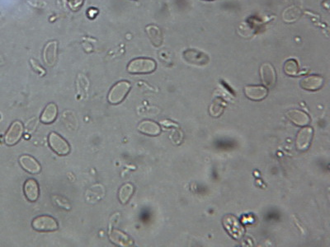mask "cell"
<instances>
[{
	"label": "cell",
	"mask_w": 330,
	"mask_h": 247,
	"mask_svg": "<svg viewBox=\"0 0 330 247\" xmlns=\"http://www.w3.org/2000/svg\"><path fill=\"white\" fill-rule=\"evenodd\" d=\"M32 227L38 232H55L59 228V225L54 217L41 215L33 220Z\"/></svg>",
	"instance_id": "4"
},
{
	"label": "cell",
	"mask_w": 330,
	"mask_h": 247,
	"mask_svg": "<svg viewBox=\"0 0 330 247\" xmlns=\"http://www.w3.org/2000/svg\"><path fill=\"white\" fill-rule=\"evenodd\" d=\"M230 221L232 222V226L227 223V222H223L224 227H225V229L227 230V232L230 233V236H232V237L238 239L244 233V228H243L242 226L239 222L236 217H234V216H230Z\"/></svg>",
	"instance_id": "18"
},
{
	"label": "cell",
	"mask_w": 330,
	"mask_h": 247,
	"mask_svg": "<svg viewBox=\"0 0 330 247\" xmlns=\"http://www.w3.org/2000/svg\"><path fill=\"white\" fill-rule=\"evenodd\" d=\"M283 70H284L286 74L290 76V77H296L299 74V72H300L298 62L294 59H290V60H288L284 63Z\"/></svg>",
	"instance_id": "21"
},
{
	"label": "cell",
	"mask_w": 330,
	"mask_h": 247,
	"mask_svg": "<svg viewBox=\"0 0 330 247\" xmlns=\"http://www.w3.org/2000/svg\"><path fill=\"white\" fill-rule=\"evenodd\" d=\"M314 136V130L310 126H306L298 132L296 140H295V147L299 151L305 152L309 149L311 141Z\"/></svg>",
	"instance_id": "6"
},
{
	"label": "cell",
	"mask_w": 330,
	"mask_h": 247,
	"mask_svg": "<svg viewBox=\"0 0 330 247\" xmlns=\"http://www.w3.org/2000/svg\"><path fill=\"white\" fill-rule=\"evenodd\" d=\"M31 63L33 65V69H35L37 72H39L41 75H44L45 73V70H43L42 68L41 67L40 65H38V63H36L34 60H31Z\"/></svg>",
	"instance_id": "24"
},
{
	"label": "cell",
	"mask_w": 330,
	"mask_h": 247,
	"mask_svg": "<svg viewBox=\"0 0 330 247\" xmlns=\"http://www.w3.org/2000/svg\"><path fill=\"white\" fill-rule=\"evenodd\" d=\"M57 57V42L55 40L50 41L45 45L43 51V59L48 66L55 65Z\"/></svg>",
	"instance_id": "16"
},
{
	"label": "cell",
	"mask_w": 330,
	"mask_h": 247,
	"mask_svg": "<svg viewBox=\"0 0 330 247\" xmlns=\"http://www.w3.org/2000/svg\"><path fill=\"white\" fill-rule=\"evenodd\" d=\"M83 3V0H69V5L73 10H77Z\"/></svg>",
	"instance_id": "23"
},
{
	"label": "cell",
	"mask_w": 330,
	"mask_h": 247,
	"mask_svg": "<svg viewBox=\"0 0 330 247\" xmlns=\"http://www.w3.org/2000/svg\"><path fill=\"white\" fill-rule=\"evenodd\" d=\"M206 1H213V0H206Z\"/></svg>",
	"instance_id": "25"
},
{
	"label": "cell",
	"mask_w": 330,
	"mask_h": 247,
	"mask_svg": "<svg viewBox=\"0 0 330 247\" xmlns=\"http://www.w3.org/2000/svg\"><path fill=\"white\" fill-rule=\"evenodd\" d=\"M325 78L320 75H308L300 81V88L309 92H316L324 87Z\"/></svg>",
	"instance_id": "7"
},
{
	"label": "cell",
	"mask_w": 330,
	"mask_h": 247,
	"mask_svg": "<svg viewBox=\"0 0 330 247\" xmlns=\"http://www.w3.org/2000/svg\"><path fill=\"white\" fill-rule=\"evenodd\" d=\"M58 115V107L55 103H49L41 115V122L45 125L52 124Z\"/></svg>",
	"instance_id": "17"
},
{
	"label": "cell",
	"mask_w": 330,
	"mask_h": 247,
	"mask_svg": "<svg viewBox=\"0 0 330 247\" xmlns=\"http://www.w3.org/2000/svg\"><path fill=\"white\" fill-rule=\"evenodd\" d=\"M48 142L53 152L60 156H66L70 152V145L61 135L51 132L48 136Z\"/></svg>",
	"instance_id": "3"
},
{
	"label": "cell",
	"mask_w": 330,
	"mask_h": 247,
	"mask_svg": "<svg viewBox=\"0 0 330 247\" xmlns=\"http://www.w3.org/2000/svg\"><path fill=\"white\" fill-rule=\"evenodd\" d=\"M183 59L189 63L191 65H199L203 66L206 65L209 62V57L205 53L194 50V49H188L183 52Z\"/></svg>",
	"instance_id": "9"
},
{
	"label": "cell",
	"mask_w": 330,
	"mask_h": 247,
	"mask_svg": "<svg viewBox=\"0 0 330 247\" xmlns=\"http://www.w3.org/2000/svg\"><path fill=\"white\" fill-rule=\"evenodd\" d=\"M23 192L28 201L36 202L40 195V189L38 181L34 179L26 180L23 185Z\"/></svg>",
	"instance_id": "13"
},
{
	"label": "cell",
	"mask_w": 330,
	"mask_h": 247,
	"mask_svg": "<svg viewBox=\"0 0 330 247\" xmlns=\"http://www.w3.org/2000/svg\"><path fill=\"white\" fill-rule=\"evenodd\" d=\"M148 36L150 37L153 45H155L156 47L160 46L163 42V35L160 28L157 26L150 25L146 28Z\"/></svg>",
	"instance_id": "19"
},
{
	"label": "cell",
	"mask_w": 330,
	"mask_h": 247,
	"mask_svg": "<svg viewBox=\"0 0 330 247\" xmlns=\"http://www.w3.org/2000/svg\"><path fill=\"white\" fill-rule=\"evenodd\" d=\"M225 107V103L221 100H215L213 102L210 107V115L213 117H219L222 115Z\"/></svg>",
	"instance_id": "22"
},
{
	"label": "cell",
	"mask_w": 330,
	"mask_h": 247,
	"mask_svg": "<svg viewBox=\"0 0 330 247\" xmlns=\"http://www.w3.org/2000/svg\"><path fill=\"white\" fill-rule=\"evenodd\" d=\"M287 117L297 126H306L310 125V117L308 114L300 110H290L287 112Z\"/></svg>",
	"instance_id": "14"
},
{
	"label": "cell",
	"mask_w": 330,
	"mask_h": 247,
	"mask_svg": "<svg viewBox=\"0 0 330 247\" xmlns=\"http://www.w3.org/2000/svg\"><path fill=\"white\" fill-rule=\"evenodd\" d=\"M130 90V83L127 81H120L113 86L108 93V103L112 105L120 104Z\"/></svg>",
	"instance_id": "2"
},
{
	"label": "cell",
	"mask_w": 330,
	"mask_h": 247,
	"mask_svg": "<svg viewBox=\"0 0 330 247\" xmlns=\"http://www.w3.org/2000/svg\"><path fill=\"white\" fill-rule=\"evenodd\" d=\"M133 194H134V186L131 184L126 183L125 185H123L118 192V199L121 204L123 205L127 204L130 198L132 197Z\"/></svg>",
	"instance_id": "20"
},
{
	"label": "cell",
	"mask_w": 330,
	"mask_h": 247,
	"mask_svg": "<svg viewBox=\"0 0 330 247\" xmlns=\"http://www.w3.org/2000/svg\"><path fill=\"white\" fill-rule=\"evenodd\" d=\"M157 65L155 60L148 58H138L131 60L127 66V71L133 74L150 73L156 70Z\"/></svg>",
	"instance_id": "1"
},
{
	"label": "cell",
	"mask_w": 330,
	"mask_h": 247,
	"mask_svg": "<svg viewBox=\"0 0 330 247\" xmlns=\"http://www.w3.org/2000/svg\"><path fill=\"white\" fill-rule=\"evenodd\" d=\"M24 126L19 120H16L10 125L4 137V142L8 146H13L18 143L23 137Z\"/></svg>",
	"instance_id": "5"
},
{
	"label": "cell",
	"mask_w": 330,
	"mask_h": 247,
	"mask_svg": "<svg viewBox=\"0 0 330 247\" xmlns=\"http://www.w3.org/2000/svg\"><path fill=\"white\" fill-rule=\"evenodd\" d=\"M137 130L144 135L153 136V137L160 135L161 133V128L159 124L149 120L141 121L138 125Z\"/></svg>",
	"instance_id": "15"
},
{
	"label": "cell",
	"mask_w": 330,
	"mask_h": 247,
	"mask_svg": "<svg viewBox=\"0 0 330 247\" xmlns=\"http://www.w3.org/2000/svg\"><path fill=\"white\" fill-rule=\"evenodd\" d=\"M245 94L249 100L260 102L267 98L268 90L264 86L248 85L245 88Z\"/></svg>",
	"instance_id": "10"
},
{
	"label": "cell",
	"mask_w": 330,
	"mask_h": 247,
	"mask_svg": "<svg viewBox=\"0 0 330 247\" xmlns=\"http://www.w3.org/2000/svg\"><path fill=\"white\" fill-rule=\"evenodd\" d=\"M260 77L263 85L267 88H273L277 82V72L273 65L269 63H264L261 65Z\"/></svg>",
	"instance_id": "8"
},
{
	"label": "cell",
	"mask_w": 330,
	"mask_h": 247,
	"mask_svg": "<svg viewBox=\"0 0 330 247\" xmlns=\"http://www.w3.org/2000/svg\"><path fill=\"white\" fill-rule=\"evenodd\" d=\"M108 236H109V239H110L111 242H113V244L119 246V247H130L134 244L133 240L120 230H110Z\"/></svg>",
	"instance_id": "12"
},
{
	"label": "cell",
	"mask_w": 330,
	"mask_h": 247,
	"mask_svg": "<svg viewBox=\"0 0 330 247\" xmlns=\"http://www.w3.org/2000/svg\"><path fill=\"white\" fill-rule=\"evenodd\" d=\"M19 164L23 170L31 174H38L41 170L40 163L30 155H23L19 157Z\"/></svg>",
	"instance_id": "11"
}]
</instances>
